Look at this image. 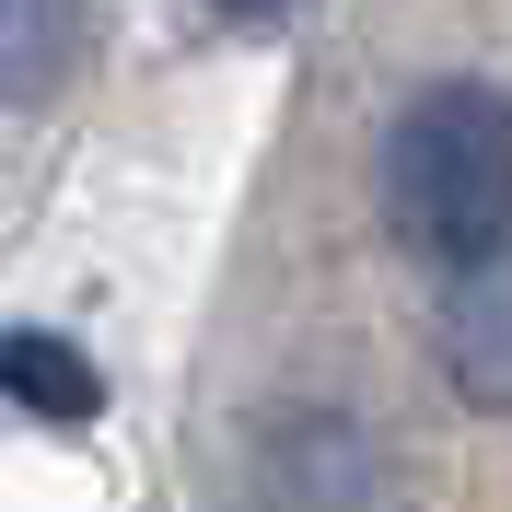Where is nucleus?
<instances>
[{"mask_svg":"<svg viewBox=\"0 0 512 512\" xmlns=\"http://www.w3.org/2000/svg\"><path fill=\"white\" fill-rule=\"evenodd\" d=\"M431 350H443V384L478 419H512V233L489 256H466V268H443Z\"/></svg>","mask_w":512,"mask_h":512,"instance_id":"7ed1b4c3","label":"nucleus"},{"mask_svg":"<svg viewBox=\"0 0 512 512\" xmlns=\"http://www.w3.org/2000/svg\"><path fill=\"white\" fill-rule=\"evenodd\" d=\"M373 210L419 268H466L512 233V94L501 82H419L384 117Z\"/></svg>","mask_w":512,"mask_h":512,"instance_id":"f257e3e1","label":"nucleus"},{"mask_svg":"<svg viewBox=\"0 0 512 512\" xmlns=\"http://www.w3.org/2000/svg\"><path fill=\"white\" fill-rule=\"evenodd\" d=\"M245 512H384V443L361 431L350 408H291L256 419V454H245Z\"/></svg>","mask_w":512,"mask_h":512,"instance_id":"f03ea898","label":"nucleus"},{"mask_svg":"<svg viewBox=\"0 0 512 512\" xmlns=\"http://www.w3.org/2000/svg\"><path fill=\"white\" fill-rule=\"evenodd\" d=\"M0 396L35 408V419H59V431H82V419L105 408L94 361L70 350V338H47V326H12V338H0Z\"/></svg>","mask_w":512,"mask_h":512,"instance_id":"39448f33","label":"nucleus"},{"mask_svg":"<svg viewBox=\"0 0 512 512\" xmlns=\"http://www.w3.org/2000/svg\"><path fill=\"white\" fill-rule=\"evenodd\" d=\"M198 12H210L222 35H280L291 12H315V0H198Z\"/></svg>","mask_w":512,"mask_h":512,"instance_id":"423d86ee","label":"nucleus"},{"mask_svg":"<svg viewBox=\"0 0 512 512\" xmlns=\"http://www.w3.org/2000/svg\"><path fill=\"white\" fill-rule=\"evenodd\" d=\"M94 47V0H0V105H47Z\"/></svg>","mask_w":512,"mask_h":512,"instance_id":"20e7f679","label":"nucleus"}]
</instances>
